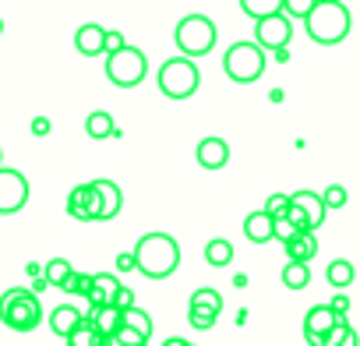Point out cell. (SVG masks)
<instances>
[{
  "label": "cell",
  "mask_w": 360,
  "mask_h": 346,
  "mask_svg": "<svg viewBox=\"0 0 360 346\" xmlns=\"http://www.w3.org/2000/svg\"><path fill=\"white\" fill-rule=\"evenodd\" d=\"M219 311H223V293L212 286H198L191 293V304H188V321H191V328L205 332L219 321Z\"/></svg>",
  "instance_id": "10"
},
{
  "label": "cell",
  "mask_w": 360,
  "mask_h": 346,
  "mask_svg": "<svg viewBox=\"0 0 360 346\" xmlns=\"http://www.w3.org/2000/svg\"><path fill=\"white\" fill-rule=\"evenodd\" d=\"M131 255H134V269L145 279H169L180 269V244L169 233H145Z\"/></svg>",
  "instance_id": "1"
},
{
  "label": "cell",
  "mask_w": 360,
  "mask_h": 346,
  "mask_svg": "<svg viewBox=\"0 0 360 346\" xmlns=\"http://www.w3.org/2000/svg\"><path fill=\"white\" fill-rule=\"evenodd\" d=\"M29 205V181L18 169L0 166V216H15Z\"/></svg>",
  "instance_id": "12"
},
{
  "label": "cell",
  "mask_w": 360,
  "mask_h": 346,
  "mask_svg": "<svg viewBox=\"0 0 360 346\" xmlns=\"http://www.w3.org/2000/svg\"><path fill=\"white\" fill-rule=\"evenodd\" d=\"M85 131H89V138H96V141H106V138H113L117 124H113V117H110L106 110H92V113L85 117Z\"/></svg>",
  "instance_id": "22"
},
{
  "label": "cell",
  "mask_w": 360,
  "mask_h": 346,
  "mask_svg": "<svg viewBox=\"0 0 360 346\" xmlns=\"http://www.w3.org/2000/svg\"><path fill=\"white\" fill-rule=\"evenodd\" d=\"M0 32H4V18H0Z\"/></svg>",
  "instance_id": "43"
},
{
  "label": "cell",
  "mask_w": 360,
  "mask_h": 346,
  "mask_svg": "<svg viewBox=\"0 0 360 346\" xmlns=\"http://www.w3.org/2000/svg\"><path fill=\"white\" fill-rule=\"evenodd\" d=\"M89 279H92L89 272H75V269H71L68 279L60 283V290H64V293H78V297H85V293H89Z\"/></svg>",
  "instance_id": "31"
},
{
  "label": "cell",
  "mask_w": 360,
  "mask_h": 346,
  "mask_svg": "<svg viewBox=\"0 0 360 346\" xmlns=\"http://www.w3.org/2000/svg\"><path fill=\"white\" fill-rule=\"evenodd\" d=\"M321 346H356V332H353V325L342 318L339 325H332V332L321 339Z\"/></svg>",
  "instance_id": "28"
},
{
  "label": "cell",
  "mask_w": 360,
  "mask_h": 346,
  "mask_svg": "<svg viewBox=\"0 0 360 346\" xmlns=\"http://www.w3.org/2000/svg\"><path fill=\"white\" fill-rule=\"evenodd\" d=\"M64 342H68V346H103V335L92 328V321H89V318H82V321L64 335Z\"/></svg>",
  "instance_id": "23"
},
{
  "label": "cell",
  "mask_w": 360,
  "mask_h": 346,
  "mask_svg": "<svg viewBox=\"0 0 360 346\" xmlns=\"http://www.w3.org/2000/svg\"><path fill=\"white\" fill-rule=\"evenodd\" d=\"M223 71L237 85H251L265 75V50L258 43H233L223 53Z\"/></svg>",
  "instance_id": "6"
},
{
  "label": "cell",
  "mask_w": 360,
  "mask_h": 346,
  "mask_svg": "<svg viewBox=\"0 0 360 346\" xmlns=\"http://www.w3.org/2000/svg\"><path fill=\"white\" fill-rule=\"evenodd\" d=\"M0 159H4V155H0Z\"/></svg>",
  "instance_id": "44"
},
{
  "label": "cell",
  "mask_w": 360,
  "mask_h": 346,
  "mask_svg": "<svg viewBox=\"0 0 360 346\" xmlns=\"http://www.w3.org/2000/svg\"><path fill=\"white\" fill-rule=\"evenodd\" d=\"M78 321H82V314H78L75 304H57V307H50V332H53V335L64 339Z\"/></svg>",
  "instance_id": "19"
},
{
  "label": "cell",
  "mask_w": 360,
  "mask_h": 346,
  "mask_svg": "<svg viewBox=\"0 0 360 346\" xmlns=\"http://www.w3.org/2000/svg\"><path fill=\"white\" fill-rule=\"evenodd\" d=\"M131 269H134V255H131V251L117 255V272H131Z\"/></svg>",
  "instance_id": "39"
},
{
  "label": "cell",
  "mask_w": 360,
  "mask_h": 346,
  "mask_svg": "<svg viewBox=\"0 0 360 346\" xmlns=\"http://www.w3.org/2000/svg\"><path fill=\"white\" fill-rule=\"evenodd\" d=\"M314 8V0H283V15L286 18H300L304 22V15Z\"/></svg>",
  "instance_id": "34"
},
{
  "label": "cell",
  "mask_w": 360,
  "mask_h": 346,
  "mask_svg": "<svg viewBox=\"0 0 360 346\" xmlns=\"http://www.w3.org/2000/svg\"><path fill=\"white\" fill-rule=\"evenodd\" d=\"M117 286H120V276H117V272H96V276L89 279V293H85V300H89L92 307L113 304Z\"/></svg>",
  "instance_id": "15"
},
{
  "label": "cell",
  "mask_w": 360,
  "mask_h": 346,
  "mask_svg": "<svg viewBox=\"0 0 360 346\" xmlns=\"http://www.w3.org/2000/svg\"><path fill=\"white\" fill-rule=\"evenodd\" d=\"M68 216L78 219V223H89V184L71 188V195H68Z\"/></svg>",
  "instance_id": "25"
},
{
  "label": "cell",
  "mask_w": 360,
  "mask_h": 346,
  "mask_svg": "<svg viewBox=\"0 0 360 346\" xmlns=\"http://www.w3.org/2000/svg\"><path fill=\"white\" fill-rule=\"evenodd\" d=\"M131 304H134V290L120 283V286H117V293H113V307H120V311H124V307H131Z\"/></svg>",
  "instance_id": "37"
},
{
  "label": "cell",
  "mask_w": 360,
  "mask_h": 346,
  "mask_svg": "<svg viewBox=\"0 0 360 346\" xmlns=\"http://www.w3.org/2000/svg\"><path fill=\"white\" fill-rule=\"evenodd\" d=\"M120 209H124V195H120V188L113 181H103L99 177V181L89 184V223L92 219H99V223L117 219Z\"/></svg>",
  "instance_id": "8"
},
{
  "label": "cell",
  "mask_w": 360,
  "mask_h": 346,
  "mask_svg": "<svg viewBox=\"0 0 360 346\" xmlns=\"http://www.w3.org/2000/svg\"><path fill=\"white\" fill-rule=\"evenodd\" d=\"M103 25H96V22H89V25H82L78 32H75V50L82 53V57H99L103 53Z\"/></svg>",
  "instance_id": "17"
},
{
  "label": "cell",
  "mask_w": 360,
  "mask_h": 346,
  "mask_svg": "<svg viewBox=\"0 0 360 346\" xmlns=\"http://www.w3.org/2000/svg\"><path fill=\"white\" fill-rule=\"evenodd\" d=\"M293 18H286L283 11H276V15H265V18H258V25H255V43L262 46V50H286L290 46V39H293V25H290Z\"/></svg>",
  "instance_id": "11"
},
{
  "label": "cell",
  "mask_w": 360,
  "mask_h": 346,
  "mask_svg": "<svg viewBox=\"0 0 360 346\" xmlns=\"http://www.w3.org/2000/svg\"><path fill=\"white\" fill-rule=\"evenodd\" d=\"M311 283V265L307 262H286L283 269V286L286 290H304Z\"/></svg>",
  "instance_id": "26"
},
{
  "label": "cell",
  "mask_w": 360,
  "mask_h": 346,
  "mask_svg": "<svg viewBox=\"0 0 360 346\" xmlns=\"http://www.w3.org/2000/svg\"><path fill=\"white\" fill-rule=\"evenodd\" d=\"M148 75V60L138 46H120L117 53H106V78L117 89H138Z\"/></svg>",
  "instance_id": "7"
},
{
  "label": "cell",
  "mask_w": 360,
  "mask_h": 346,
  "mask_svg": "<svg viewBox=\"0 0 360 346\" xmlns=\"http://www.w3.org/2000/svg\"><path fill=\"white\" fill-rule=\"evenodd\" d=\"M325 205H321V195L314 191H297L290 195V209H286V219L297 226V230H318L325 223Z\"/></svg>",
  "instance_id": "9"
},
{
  "label": "cell",
  "mask_w": 360,
  "mask_h": 346,
  "mask_svg": "<svg viewBox=\"0 0 360 346\" xmlns=\"http://www.w3.org/2000/svg\"><path fill=\"white\" fill-rule=\"evenodd\" d=\"M240 8H244V15H251V18L258 22V18H265V15L283 11V0H240Z\"/></svg>",
  "instance_id": "30"
},
{
  "label": "cell",
  "mask_w": 360,
  "mask_h": 346,
  "mask_svg": "<svg viewBox=\"0 0 360 346\" xmlns=\"http://www.w3.org/2000/svg\"><path fill=\"white\" fill-rule=\"evenodd\" d=\"M353 262H346V258H335V262H328V269H325V279L332 283V286H339V290H346L349 283H353Z\"/></svg>",
  "instance_id": "27"
},
{
  "label": "cell",
  "mask_w": 360,
  "mask_h": 346,
  "mask_svg": "<svg viewBox=\"0 0 360 346\" xmlns=\"http://www.w3.org/2000/svg\"><path fill=\"white\" fill-rule=\"evenodd\" d=\"M103 346H148V342H138V339H120V335H103Z\"/></svg>",
  "instance_id": "38"
},
{
  "label": "cell",
  "mask_w": 360,
  "mask_h": 346,
  "mask_svg": "<svg viewBox=\"0 0 360 346\" xmlns=\"http://www.w3.org/2000/svg\"><path fill=\"white\" fill-rule=\"evenodd\" d=\"M155 82H159V92H162V96H169V99H188V96L198 92L202 71H198V64H195L191 57H169V60L159 68Z\"/></svg>",
  "instance_id": "4"
},
{
  "label": "cell",
  "mask_w": 360,
  "mask_h": 346,
  "mask_svg": "<svg viewBox=\"0 0 360 346\" xmlns=\"http://www.w3.org/2000/svg\"><path fill=\"white\" fill-rule=\"evenodd\" d=\"M244 237L251 241V244H269L272 241V219L258 209V212H248V219H244Z\"/></svg>",
  "instance_id": "20"
},
{
  "label": "cell",
  "mask_w": 360,
  "mask_h": 346,
  "mask_svg": "<svg viewBox=\"0 0 360 346\" xmlns=\"http://www.w3.org/2000/svg\"><path fill=\"white\" fill-rule=\"evenodd\" d=\"M321 205H325V209H342V205H346V188H342V184H328V188L321 191Z\"/></svg>",
  "instance_id": "32"
},
{
  "label": "cell",
  "mask_w": 360,
  "mask_h": 346,
  "mask_svg": "<svg viewBox=\"0 0 360 346\" xmlns=\"http://www.w3.org/2000/svg\"><path fill=\"white\" fill-rule=\"evenodd\" d=\"M68 272H71V262H68V258H50L39 276L46 279V286H60V283L68 279Z\"/></svg>",
  "instance_id": "29"
},
{
  "label": "cell",
  "mask_w": 360,
  "mask_h": 346,
  "mask_svg": "<svg viewBox=\"0 0 360 346\" xmlns=\"http://www.w3.org/2000/svg\"><path fill=\"white\" fill-rule=\"evenodd\" d=\"M32 134H39V138L50 134V120H46V117H36V120H32Z\"/></svg>",
  "instance_id": "41"
},
{
  "label": "cell",
  "mask_w": 360,
  "mask_h": 346,
  "mask_svg": "<svg viewBox=\"0 0 360 346\" xmlns=\"http://www.w3.org/2000/svg\"><path fill=\"white\" fill-rule=\"evenodd\" d=\"M205 262H209L212 269H226V265L233 262V244L223 241V237L209 241V244H205Z\"/></svg>",
  "instance_id": "24"
},
{
  "label": "cell",
  "mask_w": 360,
  "mask_h": 346,
  "mask_svg": "<svg viewBox=\"0 0 360 346\" xmlns=\"http://www.w3.org/2000/svg\"><path fill=\"white\" fill-rule=\"evenodd\" d=\"M342 321V314H335L328 304H314L307 314H304V339L311 342V346H321V339L332 332V325H339Z\"/></svg>",
  "instance_id": "13"
},
{
  "label": "cell",
  "mask_w": 360,
  "mask_h": 346,
  "mask_svg": "<svg viewBox=\"0 0 360 346\" xmlns=\"http://www.w3.org/2000/svg\"><path fill=\"white\" fill-rule=\"evenodd\" d=\"M120 46H124V36L113 32V29H106V32H103V53H117Z\"/></svg>",
  "instance_id": "36"
},
{
  "label": "cell",
  "mask_w": 360,
  "mask_h": 346,
  "mask_svg": "<svg viewBox=\"0 0 360 346\" xmlns=\"http://www.w3.org/2000/svg\"><path fill=\"white\" fill-rule=\"evenodd\" d=\"M89 321H92V328H96L99 335H113V332L120 328V307H113V304H103V307H92V314H89Z\"/></svg>",
  "instance_id": "21"
},
{
  "label": "cell",
  "mask_w": 360,
  "mask_h": 346,
  "mask_svg": "<svg viewBox=\"0 0 360 346\" xmlns=\"http://www.w3.org/2000/svg\"><path fill=\"white\" fill-rule=\"evenodd\" d=\"M0 321H4L11 332H36L43 321V304L32 290L15 286L0 297Z\"/></svg>",
  "instance_id": "3"
},
{
  "label": "cell",
  "mask_w": 360,
  "mask_h": 346,
  "mask_svg": "<svg viewBox=\"0 0 360 346\" xmlns=\"http://www.w3.org/2000/svg\"><path fill=\"white\" fill-rule=\"evenodd\" d=\"M120 328H127L131 335H138L141 342H148L152 339V318L138 307V304H131V307H124L120 311Z\"/></svg>",
  "instance_id": "18"
},
{
  "label": "cell",
  "mask_w": 360,
  "mask_h": 346,
  "mask_svg": "<svg viewBox=\"0 0 360 346\" xmlns=\"http://www.w3.org/2000/svg\"><path fill=\"white\" fill-rule=\"evenodd\" d=\"M328 307H332L335 314H342V318H346V314H349V297H335Z\"/></svg>",
  "instance_id": "40"
},
{
  "label": "cell",
  "mask_w": 360,
  "mask_h": 346,
  "mask_svg": "<svg viewBox=\"0 0 360 346\" xmlns=\"http://www.w3.org/2000/svg\"><path fill=\"white\" fill-rule=\"evenodd\" d=\"M283 248H286L290 262H307L311 265V258L318 255V237H314V230H297L290 241H283Z\"/></svg>",
  "instance_id": "16"
},
{
  "label": "cell",
  "mask_w": 360,
  "mask_h": 346,
  "mask_svg": "<svg viewBox=\"0 0 360 346\" xmlns=\"http://www.w3.org/2000/svg\"><path fill=\"white\" fill-rule=\"evenodd\" d=\"M286 209H290V195H269L262 212H265L269 219H279V216H286Z\"/></svg>",
  "instance_id": "33"
},
{
  "label": "cell",
  "mask_w": 360,
  "mask_h": 346,
  "mask_svg": "<svg viewBox=\"0 0 360 346\" xmlns=\"http://www.w3.org/2000/svg\"><path fill=\"white\" fill-rule=\"evenodd\" d=\"M195 155H198V166H202V169H223V166L230 162V145H226L223 138L209 134V138L198 141Z\"/></svg>",
  "instance_id": "14"
},
{
  "label": "cell",
  "mask_w": 360,
  "mask_h": 346,
  "mask_svg": "<svg viewBox=\"0 0 360 346\" xmlns=\"http://www.w3.org/2000/svg\"><path fill=\"white\" fill-rule=\"evenodd\" d=\"M173 43L180 50V57H205L212 53L216 46V25L209 15H188V18H180L176 32H173Z\"/></svg>",
  "instance_id": "5"
},
{
  "label": "cell",
  "mask_w": 360,
  "mask_h": 346,
  "mask_svg": "<svg viewBox=\"0 0 360 346\" xmlns=\"http://www.w3.org/2000/svg\"><path fill=\"white\" fill-rule=\"evenodd\" d=\"M297 233V226L286 219V216H279V219H272V241H290Z\"/></svg>",
  "instance_id": "35"
},
{
  "label": "cell",
  "mask_w": 360,
  "mask_h": 346,
  "mask_svg": "<svg viewBox=\"0 0 360 346\" xmlns=\"http://www.w3.org/2000/svg\"><path fill=\"white\" fill-rule=\"evenodd\" d=\"M162 346H191V342H188V339H180V335H173V339H166Z\"/></svg>",
  "instance_id": "42"
},
{
  "label": "cell",
  "mask_w": 360,
  "mask_h": 346,
  "mask_svg": "<svg viewBox=\"0 0 360 346\" xmlns=\"http://www.w3.org/2000/svg\"><path fill=\"white\" fill-rule=\"evenodd\" d=\"M304 25H307V36L321 46H335L349 36V8L342 0H314V8L304 15Z\"/></svg>",
  "instance_id": "2"
}]
</instances>
